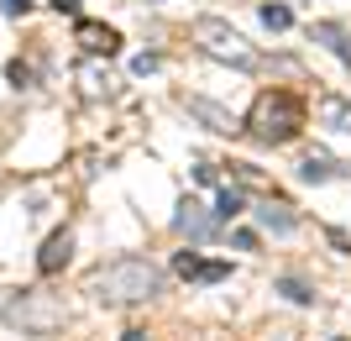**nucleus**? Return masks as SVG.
<instances>
[{
	"mask_svg": "<svg viewBox=\"0 0 351 341\" xmlns=\"http://www.w3.org/2000/svg\"><path fill=\"white\" fill-rule=\"evenodd\" d=\"M293 16H289V5H263V27H273V32H283Z\"/></svg>",
	"mask_w": 351,
	"mask_h": 341,
	"instance_id": "2eb2a0df",
	"label": "nucleus"
},
{
	"mask_svg": "<svg viewBox=\"0 0 351 341\" xmlns=\"http://www.w3.org/2000/svg\"><path fill=\"white\" fill-rule=\"evenodd\" d=\"M278 289H283V294L293 299V305H309V299H315V294H309V289H304L299 279H278Z\"/></svg>",
	"mask_w": 351,
	"mask_h": 341,
	"instance_id": "f3484780",
	"label": "nucleus"
},
{
	"mask_svg": "<svg viewBox=\"0 0 351 341\" xmlns=\"http://www.w3.org/2000/svg\"><path fill=\"white\" fill-rule=\"evenodd\" d=\"M184 110H189L194 121H205L210 132H220V137H236L241 132V121L226 110V105H215V100H205V95H184Z\"/></svg>",
	"mask_w": 351,
	"mask_h": 341,
	"instance_id": "423d86ee",
	"label": "nucleus"
},
{
	"mask_svg": "<svg viewBox=\"0 0 351 341\" xmlns=\"http://www.w3.org/2000/svg\"><path fill=\"white\" fill-rule=\"evenodd\" d=\"M47 5H53V11H69V16L79 11V0H47Z\"/></svg>",
	"mask_w": 351,
	"mask_h": 341,
	"instance_id": "aec40b11",
	"label": "nucleus"
},
{
	"mask_svg": "<svg viewBox=\"0 0 351 341\" xmlns=\"http://www.w3.org/2000/svg\"><path fill=\"white\" fill-rule=\"evenodd\" d=\"M226 273H231V263H199V273H194V279H199V283H220Z\"/></svg>",
	"mask_w": 351,
	"mask_h": 341,
	"instance_id": "dca6fc26",
	"label": "nucleus"
},
{
	"mask_svg": "<svg viewBox=\"0 0 351 341\" xmlns=\"http://www.w3.org/2000/svg\"><path fill=\"white\" fill-rule=\"evenodd\" d=\"M126 341H147V331H126Z\"/></svg>",
	"mask_w": 351,
	"mask_h": 341,
	"instance_id": "412c9836",
	"label": "nucleus"
},
{
	"mask_svg": "<svg viewBox=\"0 0 351 341\" xmlns=\"http://www.w3.org/2000/svg\"><path fill=\"white\" fill-rule=\"evenodd\" d=\"M194 43H199V53L215 63H231V69H257V47L241 37V32L226 21V16H199L194 21Z\"/></svg>",
	"mask_w": 351,
	"mask_h": 341,
	"instance_id": "7ed1b4c3",
	"label": "nucleus"
},
{
	"mask_svg": "<svg viewBox=\"0 0 351 341\" xmlns=\"http://www.w3.org/2000/svg\"><path fill=\"white\" fill-rule=\"evenodd\" d=\"M178 273H184V279H194V273H199V252H178Z\"/></svg>",
	"mask_w": 351,
	"mask_h": 341,
	"instance_id": "a211bd4d",
	"label": "nucleus"
},
{
	"mask_svg": "<svg viewBox=\"0 0 351 341\" xmlns=\"http://www.w3.org/2000/svg\"><path fill=\"white\" fill-rule=\"evenodd\" d=\"M5 326H16L21 336H53L63 326V305L53 294H37V289H21L16 299H5V310H0Z\"/></svg>",
	"mask_w": 351,
	"mask_h": 341,
	"instance_id": "20e7f679",
	"label": "nucleus"
},
{
	"mask_svg": "<svg viewBox=\"0 0 351 341\" xmlns=\"http://www.w3.org/2000/svg\"><path fill=\"white\" fill-rule=\"evenodd\" d=\"M69 257H73V237H69V231H53V237L43 242V252H37V273H43V279H53Z\"/></svg>",
	"mask_w": 351,
	"mask_h": 341,
	"instance_id": "9d476101",
	"label": "nucleus"
},
{
	"mask_svg": "<svg viewBox=\"0 0 351 341\" xmlns=\"http://www.w3.org/2000/svg\"><path fill=\"white\" fill-rule=\"evenodd\" d=\"M110 89H116V79H110V74L84 69V95H89V100H110Z\"/></svg>",
	"mask_w": 351,
	"mask_h": 341,
	"instance_id": "4468645a",
	"label": "nucleus"
},
{
	"mask_svg": "<svg viewBox=\"0 0 351 341\" xmlns=\"http://www.w3.org/2000/svg\"><path fill=\"white\" fill-rule=\"evenodd\" d=\"M215 226H220V221H215V210H205L194 194H189V200H178V210H173V231H178V237L205 242V237H215Z\"/></svg>",
	"mask_w": 351,
	"mask_h": 341,
	"instance_id": "39448f33",
	"label": "nucleus"
},
{
	"mask_svg": "<svg viewBox=\"0 0 351 341\" xmlns=\"http://www.w3.org/2000/svg\"><path fill=\"white\" fill-rule=\"evenodd\" d=\"M32 11V0H5V16H27Z\"/></svg>",
	"mask_w": 351,
	"mask_h": 341,
	"instance_id": "6ab92c4d",
	"label": "nucleus"
},
{
	"mask_svg": "<svg viewBox=\"0 0 351 341\" xmlns=\"http://www.w3.org/2000/svg\"><path fill=\"white\" fill-rule=\"evenodd\" d=\"M241 210H247V200H241V189H231V184H226V189H220V200H215V221H236Z\"/></svg>",
	"mask_w": 351,
	"mask_h": 341,
	"instance_id": "ddd939ff",
	"label": "nucleus"
},
{
	"mask_svg": "<svg viewBox=\"0 0 351 341\" xmlns=\"http://www.w3.org/2000/svg\"><path fill=\"white\" fill-rule=\"evenodd\" d=\"M336 174H351V163H336V158H325V152H309L304 163H299V178H304V184H325V178H336Z\"/></svg>",
	"mask_w": 351,
	"mask_h": 341,
	"instance_id": "9b49d317",
	"label": "nucleus"
},
{
	"mask_svg": "<svg viewBox=\"0 0 351 341\" xmlns=\"http://www.w3.org/2000/svg\"><path fill=\"white\" fill-rule=\"evenodd\" d=\"M241 126H247L257 142H267V148H283V142H293L299 126H304V105L293 100L289 89H263V95L252 100Z\"/></svg>",
	"mask_w": 351,
	"mask_h": 341,
	"instance_id": "f03ea898",
	"label": "nucleus"
},
{
	"mask_svg": "<svg viewBox=\"0 0 351 341\" xmlns=\"http://www.w3.org/2000/svg\"><path fill=\"white\" fill-rule=\"evenodd\" d=\"M309 37H315V43H325L341 63H351V32H346V27H336V21H315V32H309Z\"/></svg>",
	"mask_w": 351,
	"mask_h": 341,
	"instance_id": "f8f14e48",
	"label": "nucleus"
},
{
	"mask_svg": "<svg viewBox=\"0 0 351 341\" xmlns=\"http://www.w3.org/2000/svg\"><path fill=\"white\" fill-rule=\"evenodd\" d=\"M257 221H263V231H273V237H293V231H299L293 205H289V200H278V194H267L263 205H257Z\"/></svg>",
	"mask_w": 351,
	"mask_h": 341,
	"instance_id": "0eeeda50",
	"label": "nucleus"
},
{
	"mask_svg": "<svg viewBox=\"0 0 351 341\" xmlns=\"http://www.w3.org/2000/svg\"><path fill=\"white\" fill-rule=\"evenodd\" d=\"M95 299L100 305H142V299H152L162 289V273L147 257H110V263L95 273Z\"/></svg>",
	"mask_w": 351,
	"mask_h": 341,
	"instance_id": "f257e3e1",
	"label": "nucleus"
},
{
	"mask_svg": "<svg viewBox=\"0 0 351 341\" xmlns=\"http://www.w3.org/2000/svg\"><path fill=\"white\" fill-rule=\"evenodd\" d=\"M315 116H320L325 132L351 137V100H346V95H320V100H315Z\"/></svg>",
	"mask_w": 351,
	"mask_h": 341,
	"instance_id": "1a4fd4ad",
	"label": "nucleus"
},
{
	"mask_svg": "<svg viewBox=\"0 0 351 341\" xmlns=\"http://www.w3.org/2000/svg\"><path fill=\"white\" fill-rule=\"evenodd\" d=\"M73 43L84 47V53H95V58H110V53H116L121 47V37H116V27H105V21H79V27H73Z\"/></svg>",
	"mask_w": 351,
	"mask_h": 341,
	"instance_id": "6e6552de",
	"label": "nucleus"
}]
</instances>
